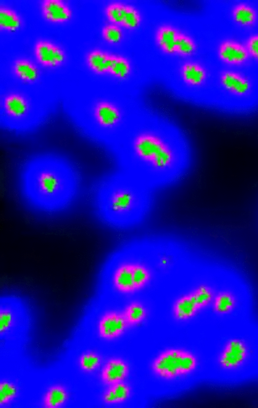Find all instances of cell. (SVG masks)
I'll return each mask as SVG.
<instances>
[{"instance_id":"2e32d148","label":"cell","mask_w":258,"mask_h":408,"mask_svg":"<svg viewBox=\"0 0 258 408\" xmlns=\"http://www.w3.org/2000/svg\"><path fill=\"white\" fill-rule=\"evenodd\" d=\"M3 109L5 126L21 129L33 124L30 118L29 102L22 95L18 93L7 95L3 100Z\"/></svg>"},{"instance_id":"ba28073f","label":"cell","mask_w":258,"mask_h":408,"mask_svg":"<svg viewBox=\"0 0 258 408\" xmlns=\"http://www.w3.org/2000/svg\"><path fill=\"white\" fill-rule=\"evenodd\" d=\"M203 367V360L199 353L186 347L170 346L155 353L149 370L157 381L172 385L194 377Z\"/></svg>"},{"instance_id":"83f0119b","label":"cell","mask_w":258,"mask_h":408,"mask_svg":"<svg viewBox=\"0 0 258 408\" xmlns=\"http://www.w3.org/2000/svg\"><path fill=\"white\" fill-rule=\"evenodd\" d=\"M131 72V64L126 57L120 55H111L108 74L119 80H124L130 76Z\"/></svg>"},{"instance_id":"7a4b0ae2","label":"cell","mask_w":258,"mask_h":408,"mask_svg":"<svg viewBox=\"0 0 258 408\" xmlns=\"http://www.w3.org/2000/svg\"><path fill=\"white\" fill-rule=\"evenodd\" d=\"M163 284L150 245H134L116 252L107 261L100 277L99 295L122 301L145 295Z\"/></svg>"},{"instance_id":"cb8c5ba5","label":"cell","mask_w":258,"mask_h":408,"mask_svg":"<svg viewBox=\"0 0 258 408\" xmlns=\"http://www.w3.org/2000/svg\"><path fill=\"white\" fill-rule=\"evenodd\" d=\"M230 17L232 21L238 27L250 28L258 22V12L250 4L240 2L234 4L230 9Z\"/></svg>"},{"instance_id":"4316f807","label":"cell","mask_w":258,"mask_h":408,"mask_svg":"<svg viewBox=\"0 0 258 408\" xmlns=\"http://www.w3.org/2000/svg\"><path fill=\"white\" fill-rule=\"evenodd\" d=\"M111 54L100 49L90 52L87 57L89 68L98 74L108 73Z\"/></svg>"},{"instance_id":"e575fe53","label":"cell","mask_w":258,"mask_h":408,"mask_svg":"<svg viewBox=\"0 0 258 408\" xmlns=\"http://www.w3.org/2000/svg\"><path fill=\"white\" fill-rule=\"evenodd\" d=\"M244 44L250 59L258 62V33L250 34Z\"/></svg>"},{"instance_id":"4fadbf2b","label":"cell","mask_w":258,"mask_h":408,"mask_svg":"<svg viewBox=\"0 0 258 408\" xmlns=\"http://www.w3.org/2000/svg\"><path fill=\"white\" fill-rule=\"evenodd\" d=\"M27 323V315L21 299L14 296H4L0 303V337L5 344L16 341L24 333Z\"/></svg>"},{"instance_id":"277c9868","label":"cell","mask_w":258,"mask_h":408,"mask_svg":"<svg viewBox=\"0 0 258 408\" xmlns=\"http://www.w3.org/2000/svg\"><path fill=\"white\" fill-rule=\"evenodd\" d=\"M151 187L124 171L111 179L99 198L101 216L108 223L127 226L139 221L148 208Z\"/></svg>"},{"instance_id":"5b68a950","label":"cell","mask_w":258,"mask_h":408,"mask_svg":"<svg viewBox=\"0 0 258 408\" xmlns=\"http://www.w3.org/2000/svg\"><path fill=\"white\" fill-rule=\"evenodd\" d=\"M28 195L40 208H60L71 199L74 191L71 171L55 160L38 161L29 169L27 178Z\"/></svg>"},{"instance_id":"836d02e7","label":"cell","mask_w":258,"mask_h":408,"mask_svg":"<svg viewBox=\"0 0 258 408\" xmlns=\"http://www.w3.org/2000/svg\"><path fill=\"white\" fill-rule=\"evenodd\" d=\"M141 22L142 17L139 11L135 7L127 4L124 19L121 27L129 30H135L140 26Z\"/></svg>"},{"instance_id":"d6a6232c","label":"cell","mask_w":258,"mask_h":408,"mask_svg":"<svg viewBox=\"0 0 258 408\" xmlns=\"http://www.w3.org/2000/svg\"><path fill=\"white\" fill-rule=\"evenodd\" d=\"M101 33L104 40L111 44L119 43L123 38L122 28L111 23L104 26Z\"/></svg>"},{"instance_id":"603a6c76","label":"cell","mask_w":258,"mask_h":408,"mask_svg":"<svg viewBox=\"0 0 258 408\" xmlns=\"http://www.w3.org/2000/svg\"><path fill=\"white\" fill-rule=\"evenodd\" d=\"M179 75L187 86L198 88L203 86L208 79V72L201 64L193 61L183 63L179 68Z\"/></svg>"},{"instance_id":"d4e9b609","label":"cell","mask_w":258,"mask_h":408,"mask_svg":"<svg viewBox=\"0 0 258 408\" xmlns=\"http://www.w3.org/2000/svg\"><path fill=\"white\" fill-rule=\"evenodd\" d=\"M41 12L46 20L55 23H64L72 17L70 8L59 0L44 1L41 5Z\"/></svg>"},{"instance_id":"30bf717a","label":"cell","mask_w":258,"mask_h":408,"mask_svg":"<svg viewBox=\"0 0 258 408\" xmlns=\"http://www.w3.org/2000/svg\"><path fill=\"white\" fill-rule=\"evenodd\" d=\"M137 118L123 106L101 100L95 103L85 125L100 139L115 145Z\"/></svg>"},{"instance_id":"1f68e13d","label":"cell","mask_w":258,"mask_h":408,"mask_svg":"<svg viewBox=\"0 0 258 408\" xmlns=\"http://www.w3.org/2000/svg\"><path fill=\"white\" fill-rule=\"evenodd\" d=\"M127 4L121 2H112L105 9V15L110 23L121 27L124 21Z\"/></svg>"},{"instance_id":"44dd1931","label":"cell","mask_w":258,"mask_h":408,"mask_svg":"<svg viewBox=\"0 0 258 408\" xmlns=\"http://www.w3.org/2000/svg\"><path fill=\"white\" fill-rule=\"evenodd\" d=\"M144 296L125 299L120 304L122 314L129 328L142 325L149 317V307L144 298Z\"/></svg>"},{"instance_id":"9c48e42d","label":"cell","mask_w":258,"mask_h":408,"mask_svg":"<svg viewBox=\"0 0 258 408\" xmlns=\"http://www.w3.org/2000/svg\"><path fill=\"white\" fill-rule=\"evenodd\" d=\"M208 314L218 329L250 321L248 292L235 280L221 276Z\"/></svg>"},{"instance_id":"8fae6325","label":"cell","mask_w":258,"mask_h":408,"mask_svg":"<svg viewBox=\"0 0 258 408\" xmlns=\"http://www.w3.org/2000/svg\"><path fill=\"white\" fill-rule=\"evenodd\" d=\"M105 355L102 347L80 337L68 355L67 367L70 375L76 382L91 385Z\"/></svg>"},{"instance_id":"d6986e66","label":"cell","mask_w":258,"mask_h":408,"mask_svg":"<svg viewBox=\"0 0 258 408\" xmlns=\"http://www.w3.org/2000/svg\"><path fill=\"white\" fill-rule=\"evenodd\" d=\"M150 247L154 264L163 282L175 276L180 260L175 250L163 245H150Z\"/></svg>"},{"instance_id":"7c38bea8","label":"cell","mask_w":258,"mask_h":408,"mask_svg":"<svg viewBox=\"0 0 258 408\" xmlns=\"http://www.w3.org/2000/svg\"><path fill=\"white\" fill-rule=\"evenodd\" d=\"M77 390L69 378L55 376L39 385L35 395L37 406L42 408H63L74 405Z\"/></svg>"},{"instance_id":"6da1fadb","label":"cell","mask_w":258,"mask_h":408,"mask_svg":"<svg viewBox=\"0 0 258 408\" xmlns=\"http://www.w3.org/2000/svg\"><path fill=\"white\" fill-rule=\"evenodd\" d=\"M115 146L125 171L151 188L177 179L189 163L183 136L157 119L138 118Z\"/></svg>"},{"instance_id":"f546056e","label":"cell","mask_w":258,"mask_h":408,"mask_svg":"<svg viewBox=\"0 0 258 408\" xmlns=\"http://www.w3.org/2000/svg\"><path fill=\"white\" fill-rule=\"evenodd\" d=\"M197 48V43L190 35L179 31L175 45V54L182 57L194 55Z\"/></svg>"},{"instance_id":"52a82bcc","label":"cell","mask_w":258,"mask_h":408,"mask_svg":"<svg viewBox=\"0 0 258 408\" xmlns=\"http://www.w3.org/2000/svg\"><path fill=\"white\" fill-rule=\"evenodd\" d=\"M116 302L100 295L94 300L85 316L80 337L103 348L121 339L130 328Z\"/></svg>"},{"instance_id":"7402d4cb","label":"cell","mask_w":258,"mask_h":408,"mask_svg":"<svg viewBox=\"0 0 258 408\" xmlns=\"http://www.w3.org/2000/svg\"><path fill=\"white\" fill-rule=\"evenodd\" d=\"M34 54L38 62L46 67L58 66L65 60L63 50L57 45L46 40H39L36 43Z\"/></svg>"},{"instance_id":"f1b7e54d","label":"cell","mask_w":258,"mask_h":408,"mask_svg":"<svg viewBox=\"0 0 258 408\" xmlns=\"http://www.w3.org/2000/svg\"><path fill=\"white\" fill-rule=\"evenodd\" d=\"M13 71L15 74L21 80L28 82L35 81L39 75L37 68L29 60L19 59L14 64Z\"/></svg>"},{"instance_id":"ac0fdd59","label":"cell","mask_w":258,"mask_h":408,"mask_svg":"<svg viewBox=\"0 0 258 408\" xmlns=\"http://www.w3.org/2000/svg\"><path fill=\"white\" fill-rule=\"evenodd\" d=\"M216 55L220 62L229 68L243 67L250 60L244 42L232 38H224L218 43Z\"/></svg>"},{"instance_id":"3957f363","label":"cell","mask_w":258,"mask_h":408,"mask_svg":"<svg viewBox=\"0 0 258 408\" xmlns=\"http://www.w3.org/2000/svg\"><path fill=\"white\" fill-rule=\"evenodd\" d=\"M217 332L210 362L215 378L231 384L257 375L258 327L249 321Z\"/></svg>"},{"instance_id":"ffe728a7","label":"cell","mask_w":258,"mask_h":408,"mask_svg":"<svg viewBox=\"0 0 258 408\" xmlns=\"http://www.w3.org/2000/svg\"><path fill=\"white\" fill-rule=\"evenodd\" d=\"M24 386L19 377L4 373L0 379V407L17 406L24 397Z\"/></svg>"},{"instance_id":"484cf974","label":"cell","mask_w":258,"mask_h":408,"mask_svg":"<svg viewBox=\"0 0 258 408\" xmlns=\"http://www.w3.org/2000/svg\"><path fill=\"white\" fill-rule=\"evenodd\" d=\"M179 31L169 24H162L156 29L155 42L159 49L168 55H174Z\"/></svg>"},{"instance_id":"8992f818","label":"cell","mask_w":258,"mask_h":408,"mask_svg":"<svg viewBox=\"0 0 258 408\" xmlns=\"http://www.w3.org/2000/svg\"><path fill=\"white\" fill-rule=\"evenodd\" d=\"M220 278L213 272L202 271L177 279V290L170 305L174 320L185 323L208 314Z\"/></svg>"},{"instance_id":"e0dca14e","label":"cell","mask_w":258,"mask_h":408,"mask_svg":"<svg viewBox=\"0 0 258 408\" xmlns=\"http://www.w3.org/2000/svg\"><path fill=\"white\" fill-rule=\"evenodd\" d=\"M96 404L107 407L122 406L129 402L134 395L132 386L124 381L93 389Z\"/></svg>"},{"instance_id":"9a60e30c","label":"cell","mask_w":258,"mask_h":408,"mask_svg":"<svg viewBox=\"0 0 258 408\" xmlns=\"http://www.w3.org/2000/svg\"><path fill=\"white\" fill-rule=\"evenodd\" d=\"M131 374V366L124 358L115 353H105L102 365L91 385L94 389L127 381Z\"/></svg>"},{"instance_id":"5bb4252c","label":"cell","mask_w":258,"mask_h":408,"mask_svg":"<svg viewBox=\"0 0 258 408\" xmlns=\"http://www.w3.org/2000/svg\"><path fill=\"white\" fill-rule=\"evenodd\" d=\"M218 81L229 104L244 105L252 100L253 82L241 71L234 68L225 69L219 74Z\"/></svg>"},{"instance_id":"4dcf8cb0","label":"cell","mask_w":258,"mask_h":408,"mask_svg":"<svg viewBox=\"0 0 258 408\" xmlns=\"http://www.w3.org/2000/svg\"><path fill=\"white\" fill-rule=\"evenodd\" d=\"M21 25L18 15L13 10L6 7L0 8V28L8 31H15Z\"/></svg>"}]
</instances>
